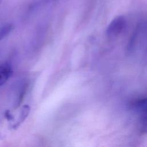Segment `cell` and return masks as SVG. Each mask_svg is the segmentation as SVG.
Listing matches in <instances>:
<instances>
[{
  "label": "cell",
  "instance_id": "cell-1",
  "mask_svg": "<svg viewBox=\"0 0 147 147\" xmlns=\"http://www.w3.org/2000/svg\"><path fill=\"white\" fill-rule=\"evenodd\" d=\"M126 24V20L123 16L115 17L109 24L106 29V34L109 37L118 36L124 29Z\"/></svg>",
  "mask_w": 147,
  "mask_h": 147
},
{
  "label": "cell",
  "instance_id": "cell-2",
  "mask_svg": "<svg viewBox=\"0 0 147 147\" xmlns=\"http://www.w3.org/2000/svg\"><path fill=\"white\" fill-rule=\"evenodd\" d=\"M130 106L141 115L146 114H147V97L135 99L130 103Z\"/></svg>",
  "mask_w": 147,
  "mask_h": 147
},
{
  "label": "cell",
  "instance_id": "cell-3",
  "mask_svg": "<svg viewBox=\"0 0 147 147\" xmlns=\"http://www.w3.org/2000/svg\"><path fill=\"white\" fill-rule=\"evenodd\" d=\"M11 73V66L8 63H5L0 65V86L8 80Z\"/></svg>",
  "mask_w": 147,
  "mask_h": 147
},
{
  "label": "cell",
  "instance_id": "cell-4",
  "mask_svg": "<svg viewBox=\"0 0 147 147\" xmlns=\"http://www.w3.org/2000/svg\"><path fill=\"white\" fill-rule=\"evenodd\" d=\"M29 110H30V107L28 105H24L22 107L20 117L18 118V120L17 122L16 123V124L13 126L14 128H17L25 119V118L28 115V114L29 113Z\"/></svg>",
  "mask_w": 147,
  "mask_h": 147
},
{
  "label": "cell",
  "instance_id": "cell-5",
  "mask_svg": "<svg viewBox=\"0 0 147 147\" xmlns=\"http://www.w3.org/2000/svg\"><path fill=\"white\" fill-rule=\"evenodd\" d=\"M12 29V25L10 24L6 25L0 29V40L7 35Z\"/></svg>",
  "mask_w": 147,
  "mask_h": 147
},
{
  "label": "cell",
  "instance_id": "cell-6",
  "mask_svg": "<svg viewBox=\"0 0 147 147\" xmlns=\"http://www.w3.org/2000/svg\"><path fill=\"white\" fill-rule=\"evenodd\" d=\"M6 117H7V118L8 119V120H11V119L13 118L12 117L11 115L10 114V113H9V111H6Z\"/></svg>",
  "mask_w": 147,
  "mask_h": 147
}]
</instances>
